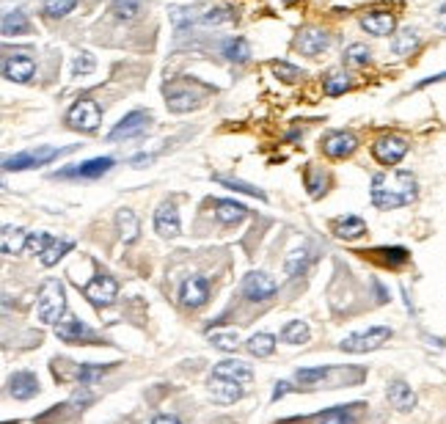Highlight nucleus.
Segmentation results:
<instances>
[{
  "label": "nucleus",
  "instance_id": "ddd939ff",
  "mask_svg": "<svg viewBox=\"0 0 446 424\" xmlns=\"http://www.w3.org/2000/svg\"><path fill=\"white\" fill-rule=\"evenodd\" d=\"M356 149H359V138H356L353 132H347V129H334V132H328V135L322 138V152H325L328 157H334V160L350 157Z\"/></svg>",
  "mask_w": 446,
  "mask_h": 424
},
{
  "label": "nucleus",
  "instance_id": "5701e85b",
  "mask_svg": "<svg viewBox=\"0 0 446 424\" xmlns=\"http://www.w3.org/2000/svg\"><path fill=\"white\" fill-rule=\"evenodd\" d=\"M213 375H221V378H229V381H240V383L254 381V369L245 361H221V364H215Z\"/></svg>",
  "mask_w": 446,
  "mask_h": 424
},
{
  "label": "nucleus",
  "instance_id": "3c124183",
  "mask_svg": "<svg viewBox=\"0 0 446 424\" xmlns=\"http://www.w3.org/2000/svg\"><path fill=\"white\" fill-rule=\"evenodd\" d=\"M435 25H438V31L441 33H446V3L438 9V17H435Z\"/></svg>",
  "mask_w": 446,
  "mask_h": 424
},
{
  "label": "nucleus",
  "instance_id": "a878e982",
  "mask_svg": "<svg viewBox=\"0 0 446 424\" xmlns=\"http://www.w3.org/2000/svg\"><path fill=\"white\" fill-rule=\"evenodd\" d=\"M334 234L339 240H356V237L366 234V223H363V218H359V215H344V218H339L334 223Z\"/></svg>",
  "mask_w": 446,
  "mask_h": 424
},
{
  "label": "nucleus",
  "instance_id": "7c9ffc66",
  "mask_svg": "<svg viewBox=\"0 0 446 424\" xmlns=\"http://www.w3.org/2000/svg\"><path fill=\"white\" fill-rule=\"evenodd\" d=\"M245 347H248V353H251V356H256V359H267V356L276 350V336L262 331V334H254V336L248 339V344H245Z\"/></svg>",
  "mask_w": 446,
  "mask_h": 424
},
{
  "label": "nucleus",
  "instance_id": "20e7f679",
  "mask_svg": "<svg viewBox=\"0 0 446 424\" xmlns=\"http://www.w3.org/2000/svg\"><path fill=\"white\" fill-rule=\"evenodd\" d=\"M66 124L78 132H97L102 124V110L94 100L80 97L75 105L66 110Z\"/></svg>",
  "mask_w": 446,
  "mask_h": 424
},
{
  "label": "nucleus",
  "instance_id": "a211bd4d",
  "mask_svg": "<svg viewBox=\"0 0 446 424\" xmlns=\"http://www.w3.org/2000/svg\"><path fill=\"white\" fill-rule=\"evenodd\" d=\"M55 336L61 341H91L97 339L94 336V331L85 325V322H80L78 317H72V314H66V317H61L58 322H55Z\"/></svg>",
  "mask_w": 446,
  "mask_h": 424
},
{
  "label": "nucleus",
  "instance_id": "cd10ccee",
  "mask_svg": "<svg viewBox=\"0 0 446 424\" xmlns=\"http://www.w3.org/2000/svg\"><path fill=\"white\" fill-rule=\"evenodd\" d=\"M116 226L124 243H135L138 234H141V223H138V215L132 210H119L116 212Z\"/></svg>",
  "mask_w": 446,
  "mask_h": 424
},
{
  "label": "nucleus",
  "instance_id": "6ab92c4d",
  "mask_svg": "<svg viewBox=\"0 0 446 424\" xmlns=\"http://www.w3.org/2000/svg\"><path fill=\"white\" fill-rule=\"evenodd\" d=\"M361 28L369 36H391L397 31V17L391 11H369L361 17Z\"/></svg>",
  "mask_w": 446,
  "mask_h": 424
},
{
  "label": "nucleus",
  "instance_id": "49530a36",
  "mask_svg": "<svg viewBox=\"0 0 446 424\" xmlns=\"http://www.w3.org/2000/svg\"><path fill=\"white\" fill-rule=\"evenodd\" d=\"M50 243H53V237H50V234H44V232L28 234V251H31V254L42 256L44 251H47V245H50Z\"/></svg>",
  "mask_w": 446,
  "mask_h": 424
},
{
  "label": "nucleus",
  "instance_id": "dca6fc26",
  "mask_svg": "<svg viewBox=\"0 0 446 424\" xmlns=\"http://www.w3.org/2000/svg\"><path fill=\"white\" fill-rule=\"evenodd\" d=\"M243 394H245V388H243L240 381H229V378H221V375H213V378H210V397H213L215 403L232 405V403H237Z\"/></svg>",
  "mask_w": 446,
  "mask_h": 424
},
{
  "label": "nucleus",
  "instance_id": "2eb2a0df",
  "mask_svg": "<svg viewBox=\"0 0 446 424\" xmlns=\"http://www.w3.org/2000/svg\"><path fill=\"white\" fill-rule=\"evenodd\" d=\"M331 47V36L322 28H303L295 39V50L303 55H322Z\"/></svg>",
  "mask_w": 446,
  "mask_h": 424
},
{
  "label": "nucleus",
  "instance_id": "f8f14e48",
  "mask_svg": "<svg viewBox=\"0 0 446 424\" xmlns=\"http://www.w3.org/2000/svg\"><path fill=\"white\" fill-rule=\"evenodd\" d=\"M276 290H278V281L270 278L267 273H262V270H251L248 276L243 278V295L248 297V300H254V303H262V300H267L270 295H276Z\"/></svg>",
  "mask_w": 446,
  "mask_h": 424
},
{
  "label": "nucleus",
  "instance_id": "6e6552de",
  "mask_svg": "<svg viewBox=\"0 0 446 424\" xmlns=\"http://www.w3.org/2000/svg\"><path fill=\"white\" fill-rule=\"evenodd\" d=\"M163 94H166V100H169V107L174 113H185V110H191L201 102V94L193 88V83L188 80H174V83H166L163 85Z\"/></svg>",
  "mask_w": 446,
  "mask_h": 424
},
{
  "label": "nucleus",
  "instance_id": "79ce46f5",
  "mask_svg": "<svg viewBox=\"0 0 446 424\" xmlns=\"http://www.w3.org/2000/svg\"><path fill=\"white\" fill-rule=\"evenodd\" d=\"M207 339L213 341L215 347H221V350H237V347H240L237 331H210Z\"/></svg>",
  "mask_w": 446,
  "mask_h": 424
},
{
  "label": "nucleus",
  "instance_id": "423d86ee",
  "mask_svg": "<svg viewBox=\"0 0 446 424\" xmlns=\"http://www.w3.org/2000/svg\"><path fill=\"white\" fill-rule=\"evenodd\" d=\"M152 127V113L149 110H129L127 116L107 132V141H129V138H141Z\"/></svg>",
  "mask_w": 446,
  "mask_h": 424
},
{
  "label": "nucleus",
  "instance_id": "09e8293b",
  "mask_svg": "<svg viewBox=\"0 0 446 424\" xmlns=\"http://www.w3.org/2000/svg\"><path fill=\"white\" fill-rule=\"evenodd\" d=\"M107 369L105 366H100V364H85V366H80L78 369V381L80 383H94L97 378H102Z\"/></svg>",
  "mask_w": 446,
  "mask_h": 424
},
{
  "label": "nucleus",
  "instance_id": "5fc2aeb1",
  "mask_svg": "<svg viewBox=\"0 0 446 424\" xmlns=\"http://www.w3.org/2000/svg\"><path fill=\"white\" fill-rule=\"evenodd\" d=\"M152 160H154V157H152V154H138V157H132V160H129V163H132V166H144V163H152Z\"/></svg>",
  "mask_w": 446,
  "mask_h": 424
},
{
  "label": "nucleus",
  "instance_id": "a18cd8bd",
  "mask_svg": "<svg viewBox=\"0 0 446 424\" xmlns=\"http://www.w3.org/2000/svg\"><path fill=\"white\" fill-rule=\"evenodd\" d=\"M297 383L300 386H314V383L325 381L328 378V369L325 366H314V369H297Z\"/></svg>",
  "mask_w": 446,
  "mask_h": 424
},
{
  "label": "nucleus",
  "instance_id": "2f4dec72",
  "mask_svg": "<svg viewBox=\"0 0 446 424\" xmlns=\"http://www.w3.org/2000/svg\"><path fill=\"white\" fill-rule=\"evenodd\" d=\"M309 265H312V251H309V245H300V248H295L292 254L287 256V273H290V276L306 273Z\"/></svg>",
  "mask_w": 446,
  "mask_h": 424
},
{
  "label": "nucleus",
  "instance_id": "864d4df0",
  "mask_svg": "<svg viewBox=\"0 0 446 424\" xmlns=\"http://www.w3.org/2000/svg\"><path fill=\"white\" fill-rule=\"evenodd\" d=\"M441 80H446V72H441V75H432V78H427V80H422V83L416 85V88H425V85L441 83Z\"/></svg>",
  "mask_w": 446,
  "mask_h": 424
},
{
  "label": "nucleus",
  "instance_id": "4c0bfd02",
  "mask_svg": "<svg viewBox=\"0 0 446 424\" xmlns=\"http://www.w3.org/2000/svg\"><path fill=\"white\" fill-rule=\"evenodd\" d=\"M215 182H221L223 188H232V191H240V193H248V196H256V198H267L262 188H256L251 182H243V179H232V176H221V174H215L213 176Z\"/></svg>",
  "mask_w": 446,
  "mask_h": 424
},
{
  "label": "nucleus",
  "instance_id": "393cba45",
  "mask_svg": "<svg viewBox=\"0 0 446 424\" xmlns=\"http://www.w3.org/2000/svg\"><path fill=\"white\" fill-rule=\"evenodd\" d=\"M221 53L232 64H245L251 58V44H248V39H243V36H232V39H226V42L221 44Z\"/></svg>",
  "mask_w": 446,
  "mask_h": 424
},
{
  "label": "nucleus",
  "instance_id": "4468645a",
  "mask_svg": "<svg viewBox=\"0 0 446 424\" xmlns=\"http://www.w3.org/2000/svg\"><path fill=\"white\" fill-rule=\"evenodd\" d=\"M179 300H182V306H188V309L204 306V303L210 300V281L204 276L185 278V284H182V290H179Z\"/></svg>",
  "mask_w": 446,
  "mask_h": 424
},
{
  "label": "nucleus",
  "instance_id": "c9c22d12",
  "mask_svg": "<svg viewBox=\"0 0 446 424\" xmlns=\"http://www.w3.org/2000/svg\"><path fill=\"white\" fill-rule=\"evenodd\" d=\"M306 339H309V325L300 322V319L287 322L284 331H281V341H287V344H303Z\"/></svg>",
  "mask_w": 446,
  "mask_h": 424
},
{
  "label": "nucleus",
  "instance_id": "c03bdc74",
  "mask_svg": "<svg viewBox=\"0 0 446 424\" xmlns=\"http://www.w3.org/2000/svg\"><path fill=\"white\" fill-rule=\"evenodd\" d=\"M94 69H97V58H94V55H91V53H78V55H75V64H72V75H75V78H80V75H91V72H94Z\"/></svg>",
  "mask_w": 446,
  "mask_h": 424
},
{
  "label": "nucleus",
  "instance_id": "c85d7f7f",
  "mask_svg": "<svg viewBox=\"0 0 446 424\" xmlns=\"http://www.w3.org/2000/svg\"><path fill=\"white\" fill-rule=\"evenodd\" d=\"M322 88H325V94H328V97H341L344 91H350V88H353V78H350L344 69H334V72H328V75H325Z\"/></svg>",
  "mask_w": 446,
  "mask_h": 424
},
{
  "label": "nucleus",
  "instance_id": "bb28decb",
  "mask_svg": "<svg viewBox=\"0 0 446 424\" xmlns=\"http://www.w3.org/2000/svg\"><path fill=\"white\" fill-rule=\"evenodd\" d=\"M0 31H3V36H22V33H28L31 31V22L28 17L22 14L20 9H14V11H6L3 14V22H0Z\"/></svg>",
  "mask_w": 446,
  "mask_h": 424
},
{
  "label": "nucleus",
  "instance_id": "1a4fd4ad",
  "mask_svg": "<svg viewBox=\"0 0 446 424\" xmlns=\"http://www.w3.org/2000/svg\"><path fill=\"white\" fill-rule=\"evenodd\" d=\"M110 169H113V157H94V160H85L78 166H66V169L55 171L53 176L55 179H97Z\"/></svg>",
  "mask_w": 446,
  "mask_h": 424
},
{
  "label": "nucleus",
  "instance_id": "c756f323",
  "mask_svg": "<svg viewBox=\"0 0 446 424\" xmlns=\"http://www.w3.org/2000/svg\"><path fill=\"white\" fill-rule=\"evenodd\" d=\"M245 215H248V210H245L243 204L232 201V198H221V201L215 204V218H218L221 223H240Z\"/></svg>",
  "mask_w": 446,
  "mask_h": 424
},
{
  "label": "nucleus",
  "instance_id": "f03ea898",
  "mask_svg": "<svg viewBox=\"0 0 446 424\" xmlns=\"http://www.w3.org/2000/svg\"><path fill=\"white\" fill-rule=\"evenodd\" d=\"M66 309V292L64 284L58 278H47L42 287H39V300H36V314L42 322L55 325L58 319L64 317Z\"/></svg>",
  "mask_w": 446,
  "mask_h": 424
},
{
  "label": "nucleus",
  "instance_id": "603ef678",
  "mask_svg": "<svg viewBox=\"0 0 446 424\" xmlns=\"http://www.w3.org/2000/svg\"><path fill=\"white\" fill-rule=\"evenodd\" d=\"M287 391H290V383H287V381L276 383V391H273V400H281V397H284Z\"/></svg>",
  "mask_w": 446,
  "mask_h": 424
},
{
  "label": "nucleus",
  "instance_id": "37998d69",
  "mask_svg": "<svg viewBox=\"0 0 446 424\" xmlns=\"http://www.w3.org/2000/svg\"><path fill=\"white\" fill-rule=\"evenodd\" d=\"M369 58H372V53H369L366 44H350V47L344 50V64H350V66L369 64Z\"/></svg>",
  "mask_w": 446,
  "mask_h": 424
},
{
  "label": "nucleus",
  "instance_id": "473e14b6",
  "mask_svg": "<svg viewBox=\"0 0 446 424\" xmlns=\"http://www.w3.org/2000/svg\"><path fill=\"white\" fill-rule=\"evenodd\" d=\"M75 248V243L72 240H53L50 245H47V251L42 254V265L44 267H53V265H58L64 254H69Z\"/></svg>",
  "mask_w": 446,
  "mask_h": 424
},
{
  "label": "nucleus",
  "instance_id": "de8ad7c7",
  "mask_svg": "<svg viewBox=\"0 0 446 424\" xmlns=\"http://www.w3.org/2000/svg\"><path fill=\"white\" fill-rule=\"evenodd\" d=\"M375 254L386 256L383 262H386V265H391V267H400V265L408 262V251H405V248H378Z\"/></svg>",
  "mask_w": 446,
  "mask_h": 424
},
{
  "label": "nucleus",
  "instance_id": "b1692460",
  "mask_svg": "<svg viewBox=\"0 0 446 424\" xmlns=\"http://www.w3.org/2000/svg\"><path fill=\"white\" fill-rule=\"evenodd\" d=\"M419 44H422L419 31H416V28H403V31L391 39V53H394V55H400V58H405V55L416 53V50H419Z\"/></svg>",
  "mask_w": 446,
  "mask_h": 424
},
{
  "label": "nucleus",
  "instance_id": "4be33fe9",
  "mask_svg": "<svg viewBox=\"0 0 446 424\" xmlns=\"http://www.w3.org/2000/svg\"><path fill=\"white\" fill-rule=\"evenodd\" d=\"M28 248V234L22 232L20 226H3L0 234V251L6 256H17L20 251Z\"/></svg>",
  "mask_w": 446,
  "mask_h": 424
},
{
  "label": "nucleus",
  "instance_id": "39448f33",
  "mask_svg": "<svg viewBox=\"0 0 446 424\" xmlns=\"http://www.w3.org/2000/svg\"><path fill=\"white\" fill-rule=\"evenodd\" d=\"M388 339H391V328L375 325V328H366V331L344 336V339H341V350H347V353H369V350L383 347Z\"/></svg>",
  "mask_w": 446,
  "mask_h": 424
},
{
  "label": "nucleus",
  "instance_id": "72a5a7b5",
  "mask_svg": "<svg viewBox=\"0 0 446 424\" xmlns=\"http://www.w3.org/2000/svg\"><path fill=\"white\" fill-rule=\"evenodd\" d=\"M270 69H273V75H276L281 83H300L306 78V69H300L295 64H287V61H273Z\"/></svg>",
  "mask_w": 446,
  "mask_h": 424
},
{
  "label": "nucleus",
  "instance_id": "7ed1b4c3",
  "mask_svg": "<svg viewBox=\"0 0 446 424\" xmlns=\"http://www.w3.org/2000/svg\"><path fill=\"white\" fill-rule=\"evenodd\" d=\"M78 147H36V149H25L14 157H6L3 160V169L6 171H28V169H42L47 163L58 160L61 154H69Z\"/></svg>",
  "mask_w": 446,
  "mask_h": 424
},
{
  "label": "nucleus",
  "instance_id": "f257e3e1",
  "mask_svg": "<svg viewBox=\"0 0 446 424\" xmlns=\"http://www.w3.org/2000/svg\"><path fill=\"white\" fill-rule=\"evenodd\" d=\"M372 204L378 210H400L416 201L419 182L410 171H391V174H375L372 176Z\"/></svg>",
  "mask_w": 446,
  "mask_h": 424
},
{
  "label": "nucleus",
  "instance_id": "a19ab883",
  "mask_svg": "<svg viewBox=\"0 0 446 424\" xmlns=\"http://www.w3.org/2000/svg\"><path fill=\"white\" fill-rule=\"evenodd\" d=\"M75 6H78V0H44V14L53 20H61L66 14H72Z\"/></svg>",
  "mask_w": 446,
  "mask_h": 424
},
{
  "label": "nucleus",
  "instance_id": "9b49d317",
  "mask_svg": "<svg viewBox=\"0 0 446 424\" xmlns=\"http://www.w3.org/2000/svg\"><path fill=\"white\" fill-rule=\"evenodd\" d=\"M3 75L11 83H31L36 75V61L28 53H11L3 61Z\"/></svg>",
  "mask_w": 446,
  "mask_h": 424
},
{
  "label": "nucleus",
  "instance_id": "58836bf2",
  "mask_svg": "<svg viewBox=\"0 0 446 424\" xmlns=\"http://www.w3.org/2000/svg\"><path fill=\"white\" fill-rule=\"evenodd\" d=\"M319 424H356L353 408H331L319 416Z\"/></svg>",
  "mask_w": 446,
  "mask_h": 424
},
{
  "label": "nucleus",
  "instance_id": "9d476101",
  "mask_svg": "<svg viewBox=\"0 0 446 424\" xmlns=\"http://www.w3.org/2000/svg\"><path fill=\"white\" fill-rule=\"evenodd\" d=\"M83 295H85V300H91L97 309H102V306H110V303L116 300L119 284H116V278H110V276H94L83 287Z\"/></svg>",
  "mask_w": 446,
  "mask_h": 424
},
{
  "label": "nucleus",
  "instance_id": "e433bc0d",
  "mask_svg": "<svg viewBox=\"0 0 446 424\" xmlns=\"http://www.w3.org/2000/svg\"><path fill=\"white\" fill-rule=\"evenodd\" d=\"M138 11H141V3H138V0H113V6H110V14L119 22L135 20Z\"/></svg>",
  "mask_w": 446,
  "mask_h": 424
},
{
  "label": "nucleus",
  "instance_id": "412c9836",
  "mask_svg": "<svg viewBox=\"0 0 446 424\" xmlns=\"http://www.w3.org/2000/svg\"><path fill=\"white\" fill-rule=\"evenodd\" d=\"M388 403L394 405L397 410H403V413H410L413 408H416V391L408 386L405 381H394L388 383Z\"/></svg>",
  "mask_w": 446,
  "mask_h": 424
},
{
  "label": "nucleus",
  "instance_id": "aec40b11",
  "mask_svg": "<svg viewBox=\"0 0 446 424\" xmlns=\"http://www.w3.org/2000/svg\"><path fill=\"white\" fill-rule=\"evenodd\" d=\"M9 391H11L14 400H31V397L39 394V381H36L33 372L20 369V372H14V375L9 378Z\"/></svg>",
  "mask_w": 446,
  "mask_h": 424
},
{
  "label": "nucleus",
  "instance_id": "0eeeda50",
  "mask_svg": "<svg viewBox=\"0 0 446 424\" xmlns=\"http://www.w3.org/2000/svg\"><path fill=\"white\" fill-rule=\"evenodd\" d=\"M405 154H408V141H405L403 135H394V132L381 135V138L372 144V157H375L381 166H397Z\"/></svg>",
  "mask_w": 446,
  "mask_h": 424
},
{
  "label": "nucleus",
  "instance_id": "f3484780",
  "mask_svg": "<svg viewBox=\"0 0 446 424\" xmlns=\"http://www.w3.org/2000/svg\"><path fill=\"white\" fill-rule=\"evenodd\" d=\"M179 229H182V223H179V212L176 207L171 204V201H163L157 212H154V232L160 234V237H179Z\"/></svg>",
  "mask_w": 446,
  "mask_h": 424
},
{
  "label": "nucleus",
  "instance_id": "f704fd0d",
  "mask_svg": "<svg viewBox=\"0 0 446 424\" xmlns=\"http://www.w3.org/2000/svg\"><path fill=\"white\" fill-rule=\"evenodd\" d=\"M303 179H306V191H309V196H312V198H319V196L325 193L328 176L322 174V169H317V166H309Z\"/></svg>",
  "mask_w": 446,
  "mask_h": 424
},
{
  "label": "nucleus",
  "instance_id": "8fccbe9b",
  "mask_svg": "<svg viewBox=\"0 0 446 424\" xmlns=\"http://www.w3.org/2000/svg\"><path fill=\"white\" fill-rule=\"evenodd\" d=\"M152 424H182L174 413H157L154 419H152Z\"/></svg>",
  "mask_w": 446,
  "mask_h": 424
},
{
  "label": "nucleus",
  "instance_id": "ea45409f",
  "mask_svg": "<svg viewBox=\"0 0 446 424\" xmlns=\"http://www.w3.org/2000/svg\"><path fill=\"white\" fill-rule=\"evenodd\" d=\"M201 25H226V22H234V11L232 9H223V6H218V9H207L201 17H198Z\"/></svg>",
  "mask_w": 446,
  "mask_h": 424
}]
</instances>
